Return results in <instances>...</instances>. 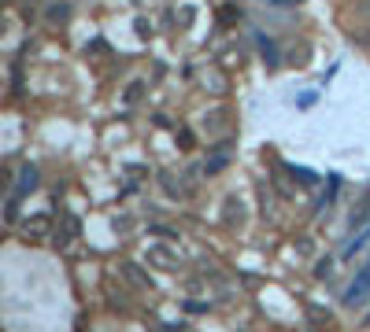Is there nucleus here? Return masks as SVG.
I'll list each match as a JSON object with an SVG mask.
<instances>
[{"mask_svg": "<svg viewBox=\"0 0 370 332\" xmlns=\"http://www.w3.org/2000/svg\"><path fill=\"white\" fill-rule=\"evenodd\" d=\"M37 177H41V174H37V166H34V162H23V166H19V174H15V181H11V192L19 196V199L30 196V192H37Z\"/></svg>", "mask_w": 370, "mask_h": 332, "instance_id": "f257e3e1", "label": "nucleus"}, {"mask_svg": "<svg viewBox=\"0 0 370 332\" xmlns=\"http://www.w3.org/2000/svg\"><path fill=\"white\" fill-rule=\"evenodd\" d=\"M230 155H233V144H230V141H222V144L215 148V152L207 155V162H204V174H207V177L222 174V170L230 166Z\"/></svg>", "mask_w": 370, "mask_h": 332, "instance_id": "f03ea898", "label": "nucleus"}, {"mask_svg": "<svg viewBox=\"0 0 370 332\" xmlns=\"http://www.w3.org/2000/svg\"><path fill=\"white\" fill-rule=\"evenodd\" d=\"M245 218H248L245 203H241L237 196H230L226 203H222V222H226V229H245Z\"/></svg>", "mask_w": 370, "mask_h": 332, "instance_id": "7ed1b4c3", "label": "nucleus"}, {"mask_svg": "<svg viewBox=\"0 0 370 332\" xmlns=\"http://www.w3.org/2000/svg\"><path fill=\"white\" fill-rule=\"evenodd\" d=\"M370 295V266L359 273V280L352 285L348 292H345V307H356V303H363V299Z\"/></svg>", "mask_w": 370, "mask_h": 332, "instance_id": "20e7f679", "label": "nucleus"}, {"mask_svg": "<svg viewBox=\"0 0 370 332\" xmlns=\"http://www.w3.org/2000/svg\"><path fill=\"white\" fill-rule=\"evenodd\" d=\"M149 262L159 266V270H178V255L170 247H149Z\"/></svg>", "mask_w": 370, "mask_h": 332, "instance_id": "39448f33", "label": "nucleus"}, {"mask_svg": "<svg viewBox=\"0 0 370 332\" xmlns=\"http://www.w3.org/2000/svg\"><path fill=\"white\" fill-rule=\"evenodd\" d=\"M226 126H230V111H226V107H215V111L204 114V129H207V133H222Z\"/></svg>", "mask_w": 370, "mask_h": 332, "instance_id": "423d86ee", "label": "nucleus"}, {"mask_svg": "<svg viewBox=\"0 0 370 332\" xmlns=\"http://www.w3.org/2000/svg\"><path fill=\"white\" fill-rule=\"evenodd\" d=\"M67 19H71V4H63V0H56V4L48 8V15H45V23L52 26V30L67 26Z\"/></svg>", "mask_w": 370, "mask_h": 332, "instance_id": "0eeeda50", "label": "nucleus"}, {"mask_svg": "<svg viewBox=\"0 0 370 332\" xmlns=\"http://www.w3.org/2000/svg\"><path fill=\"white\" fill-rule=\"evenodd\" d=\"M74 237H78V222L67 214V218H63V229L56 232V244H59V247H71V240H74Z\"/></svg>", "mask_w": 370, "mask_h": 332, "instance_id": "6e6552de", "label": "nucleus"}, {"mask_svg": "<svg viewBox=\"0 0 370 332\" xmlns=\"http://www.w3.org/2000/svg\"><path fill=\"white\" fill-rule=\"evenodd\" d=\"M23 232H26V237H45V232H48V214H34V222H26Z\"/></svg>", "mask_w": 370, "mask_h": 332, "instance_id": "1a4fd4ad", "label": "nucleus"}, {"mask_svg": "<svg viewBox=\"0 0 370 332\" xmlns=\"http://www.w3.org/2000/svg\"><path fill=\"white\" fill-rule=\"evenodd\" d=\"M4 225H19V196H8V203H4Z\"/></svg>", "mask_w": 370, "mask_h": 332, "instance_id": "9d476101", "label": "nucleus"}, {"mask_svg": "<svg viewBox=\"0 0 370 332\" xmlns=\"http://www.w3.org/2000/svg\"><path fill=\"white\" fill-rule=\"evenodd\" d=\"M159 181L167 185V192H170V196H185V181H182V177L174 181V174H159Z\"/></svg>", "mask_w": 370, "mask_h": 332, "instance_id": "9b49d317", "label": "nucleus"}, {"mask_svg": "<svg viewBox=\"0 0 370 332\" xmlns=\"http://www.w3.org/2000/svg\"><path fill=\"white\" fill-rule=\"evenodd\" d=\"M260 48H263V59H267L270 66H278V48H274V41H270V37H260Z\"/></svg>", "mask_w": 370, "mask_h": 332, "instance_id": "f8f14e48", "label": "nucleus"}, {"mask_svg": "<svg viewBox=\"0 0 370 332\" xmlns=\"http://www.w3.org/2000/svg\"><path fill=\"white\" fill-rule=\"evenodd\" d=\"M144 93V81H134L130 89H126V104H137V96Z\"/></svg>", "mask_w": 370, "mask_h": 332, "instance_id": "ddd939ff", "label": "nucleus"}, {"mask_svg": "<svg viewBox=\"0 0 370 332\" xmlns=\"http://www.w3.org/2000/svg\"><path fill=\"white\" fill-rule=\"evenodd\" d=\"M126 273H130V277H134V285H141V288H144V285H149V277H144V273L137 270V266H126Z\"/></svg>", "mask_w": 370, "mask_h": 332, "instance_id": "4468645a", "label": "nucleus"}, {"mask_svg": "<svg viewBox=\"0 0 370 332\" xmlns=\"http://www.w3.org/2000/svg\"><path fill=\"white\" fill-rule=\"evenodd\" d=\"M115 229H119V232H130V229H134L130 214H119V218H115Z\"/></svg>", "mask_w": 370, "mask_h": 332, "instance_id": "2eb2a0df", "label": "nucleus"}, {"mask_svg": "<svg viewBox=\"0 0 370 332\" xmlns=\"http://www.w3.org/2000/svg\"><path fill=\"white\" fill-rule=\"evenodd\" d=\"M359 11H363V15H370V0H359Z\"/></svg>", "mask_w": 370, "mask_h": 332, "instance_id": "dca6fc26", "label": "nucleus"}]
</instances>
